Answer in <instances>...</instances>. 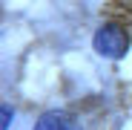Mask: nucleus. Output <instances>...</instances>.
I'll return each mask as SVG.
<instances>
[{"mask_svg": "<svg viewBox=\"0 0 132 130\" xmlns=\"http://www.w3.org/2000/svg\"><path fill=\"white\" fill-rule=\"evenodd\" d=\"M92 49L101 55V58H109V61H118L129 52V35L115 26V23H106L101 26L95 35H92Z\"/></svg>", "mask_w": 132, "mask_h": 130, "instance_id": "1", "label": "nucleus"}, {"mask_svg": "<svg viewBox=\"0 0 132 130\" xmlns=\"http://www.w3.org/2000/svg\"><path fill=\"white\" fill-rule=\"evenodd\" d=\"M32 130H80V124L69 116V113H63V110H49V113H43Z\"/></svg>", "mask_w": 132, "mask_h": 130, "instance_id": "2", "label": "nucleus"}, {"mask_svg": "<svg viewBox=\"0 0 132 130\" xmlns=\"http://www.w3.org/2000/svg\"><path fill=\"white\" fill-rule=\"evenodd\" d=\"M12 119H14V110H12L9 104H3V121H0V130H9Z\"/></svg>", "mask_w": 132, "mask_h": 130, "instance_id": "3", "label": "nucleus"}]
</instances>
